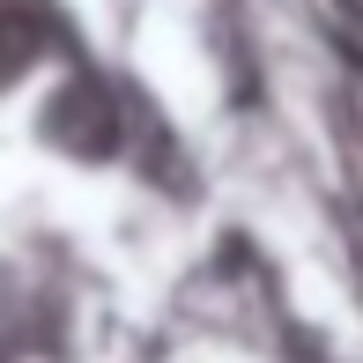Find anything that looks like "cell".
Returning <instances> with one entry per match:
<instances>
[{
	"label": "cell",
	"mask_w": 363,
	"mask_h": 363,
	"mask_svg": "<svg viewBox=\"0 0 363 363\" xmlns=\"http://www.w3.org/2000/svg\"><path fill=\"white\" fill-rule=\"evenodd\" d=\"M45 134H52L67 156H111L119 148V104H111L104 82H67V89L45 104Z\"/></svg>",
	"instance_id": "1"
},
{
	"label": "cell",
	"mask_w": 363,
	"mask_h": 363,
	"mask_svg": "<svg viewBox=\"0 0 363 363\" xmlns=\"http://www.w3.org/2000/svg\"><path fill=\"white\" fill-rule=\"evenodd\" d=\"M45 60V15L38 8H0V89Z\"/></svg>",
	"instance_id": "2"
}]
</instances>
